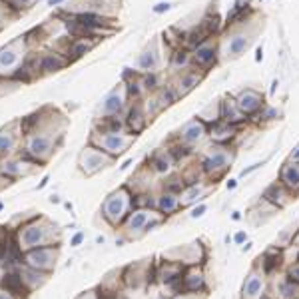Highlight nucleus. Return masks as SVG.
Returning <instances> with one entry per match:
<instances>
[{
	"instance_id": "nucleus-1",
	"label": "nucleus",
	"mask_w": 299,
	"mask_h": 299,
	"mask_svg": "<svg viewBox=\"0 0 299 299\" xmlns=\"http://www.w3.org/2000/svg\"><path fill=\"white\" fill-rule=\"evenodd\" d=\"M132 209H134V196L128 192V187H122L106 198L102 206V215L106 218L108 224L118 226L130 215Z\"/></svg>"
},
{
	"instance_id": "nucleus-2",
	"label": "nucleus",
	"mask_w": 299,
	"mask_h": 299,
	"mask_svg": "<svg viewBox=\"0 0 299 299\" xmlns=\"http://www.w3.org/2000/svg\"><path fill=\"white\" fill-rule=\"evenodd\" d=\"M231 161H233V154L228 146H218L213 152H209L207 156L202 158L200 161V168L204 172V178L211 180L213 184L218 180H222L226 176V172L231 168Z\"/></svg>"
},
{
	"instance_id": "nucleus-3",
	"label": "nucleus",
	"mask_w": 299,
	"mask_h": 299,
	"mask_svg": "<svg viewBox=\"0 0 299 299\" xmlns=\"http://www.w3.org/2000/svg\"><path fill=\"white\" fill-rule=\"evenodd\" d=\"M184 265L180 261H174V259H166V261H160L156 265V279L160 281L161 285H166L168 289H172L170 295H178L182 293L180 291V281H182V276H184Z\"/></svg>"
},
{
	"instance_id": "nucleus-4",
	"label": "nucleus",
	"mask_w": 299,
	"mask_h": 299,
	"mask_svg": "<svg viewBox=\"0 0 299 299\" xmlns=\"http://www.w3.org/2000/svg\"><path fill=\"white\" fill-rule=\"evenodd\" d=\"M48 241V228H44L38 222H32L30 226L22 228L20 237H18V248L22 252H30L34 248H42Z\"/></svg>"
},
{
	"instance_id": "nucleus-5",
	"label": "nucleus",
	"mask_w": 299,
	"mask_h": 299,
	"mask_svg": "<svg viewBox=\"0 0 299 299\" xmlns=\"http://www.w3.org/2000/svg\"><path fill=\"white\" fill-rule=\"evenodd\" d=\"M58 257V250L50 248V246H42V248H34L30 252H26V265L34 267L38 271H48L54 267Z\"/></svg>"
},
{
	"instance_id": "nucleus-6",
	"label": "nucleus",
	"mask_w": 299,
	"mask_h": 299,
	"mask_svg": "<svg viewBox=\"0 0 299 299\" xmlns=\"http://www.w3.org/2000/svg\"><path fill=\"white\" fill-rule=\"evenodd\" d=\"M180 291L182 293H206L207 283H206V274L202 269V265H192L185 267L182 281H180Z\"/></svg>"
},
{
	"instance_id": "nucleus-7",
	"label": "nucleus",
	"mask_w": 299,
	"mask_h": 299,
	"mask_svg": "<svg viewBox=\"0 0 299 299\" xmlns=\"http://www.w3.org/2000/svg\"><path fill=\"white\" fill-rule=\"evenodd\" d=\"M255 267L263 274L265 277H274L279 271V267L283 265V250L277 248V246H271L267 248L265 252L261 253L257 259H255Z\"/></svg>"
},
{
	"instance_id": "nucleus-8",
	"label": "nucleus",
	"mask_w": 299,
	"mask_h": 299,
	"mask_svg": "<svg viewBox=\"0 0 299 299\" xmlns=\"http://www.w3.org/2000/svg\"><path fill=\"white\" fill-rule=\"evenodd\" d=\"M267 291V277L263 276L255 265L248 274L243 287H241V299H259Z\"/></svg>"
},
{
	"instance_id": "nucleus-9",
	"label": "nucleus",
	"mask_w": 299,
	"mask_h": 299,
	"mask_svg": "<svg viewBox=\"0 0 299 299\" xmlns=\"http://www.w3.org/2000/svg\"><path fill=\"white\" fill-rule=\"evenodd\" d=\"M170 253H178V257H174V261H180L184 267H192V265H202L206 261V250L200 241H194V243H187L182 248H176L174 252Z\"/></svg>"
},
{
	"instance_id": "nucleus-10",
	"label": "nucleus",
	"mask_w": 299,
	"mask_h": 299,
	"mask_svg": "<svg viewBox=\"0 0 299 299\" xmlns=\"http://www.w3.org/2000/svg\"><path fill=\"white\" fill-rule=\"evenodd\" d=\"M108 161H112V156L102 152V150H96V148H86L80 156V168L84 174L92 176L96 172H100Z\"/></svg>"
},
{
	"instance_id": "nucleus-11",
	"label": "nucleus",
	"mask_w": 299,
	"mask_h": 299,
	"mask_svg": "<svg viewBox=\"0 0 299 299\" xmlns=\"http://www.w3.org/2000/svg\"><path fill=\"white\" fill-rule=\"evenodd\" d=\"M291 200H293V194L289 189H285L279 182H274L271 185H267L263 189V194H261V202L267 204V206L276 207V209L285 207Z\"/></svg>"
},
{
	"instance_id": "nucleus-12",
	"label": "nucleus",
	"mask_w": 299,
	"mask_h": 299,
	"mask_svg": "<svg viewBox=\"0 0 299 299\" xmlns=\"http://www.w3.org/2000/svg\"><path fill=\"white\" fill-rule=\"evenodd\" d=\"M156 211L158 209H150V207H134L130 211V215L126 218V230L130 233H136V235L146 233V226L156 215Z\"/></svg>"
},
{
	"instance_id": "nucleus-13",
	"label": "nucleus",
	"mask_w": 299,
	"mask_h": 299,
	"mask_svg": "<svg viewBox=\"0 0 299 299\" xmlns=\"http://www.w3.org/2000/svg\"><path fill=\"white\" fill-rule=\"evenodd\" d=\"M96 140H98L102 152L110 154L112 158L118 156V154H124L132 144V138H128L124 134H100Z\"/></svg>"
},
{
	"instance_id": "nucleus-14",
	"label": "nucleus",
	"mask_w": 299,
	"mask_h": 299,
	"mask_svg": "<svg viewBox=\"0 0 299 299\" xmlns=\"http://www.w3.org/2000/svg\"><path fill=\"white\" fill-rule=\"evenodd\" d=\"M235 104L248 118H252V116H255L263 108V96L259 92H255V90H252V88H248V90L239 92V96L235 98Z\"/></svg>"
},
{
	"instance_id": "nucleus-15",
	"label": "nucleus",
	"mask_w": 299,
	"mask_h": 299,
	"mask_svg": "<svg viewBox=\"0 0 299 299\" xmlns=\"http://www.w3.org/2000/svg\"><path fill=\"white\" fill-rule=\"evenodd\" d=\"M220 118H222V122L231 124V126H237V128H239L241 124H248V122H250V118L237 108L235 98H226V100L220 104Z\"/></svg>"
},
{
	"instance_id": "nucleus-16",
	"label": "nucleus",
	"mask_w": 299,
	"mask_h": 299,
	"mask_svg": "<svg viewBox=\"0 0 299 299\" xmlns=\"http://www.w3.org/2000/svg\"><path fill=\"white\" fill-rule=\"evenodd\" d=\"M237 132H239L237 126L226 124V122H222V120L207 128V134H209V138H211V142H213L215 146H230V142L237 136Z\"/></svg>"
},
{
	"instance_id": "nucleus-17",
	"label": "nucleus",
	"mask_w": 299,
	"mask_h": 299,
	"mask_svg": "<svg viewBox=\"0 0 299 299\" xmlns=\"http://www.w3.org/2000/svg\"><path fill=\"white\" fill-rule=\"evenodd\" d=\"M269 293L274 295V299H299V283L289 279L285 274L274 281Z\"/></svg>"
},
{
	"instance_id": "nucleus-18",
	"label": "nucleus",
	"mask_w": 299,
	"mask_h": 299,
	"mask_svg": "<svg viewBox=\"0 0 299 299\" xmlns=\"http://www.w3.org/2000/svg\"><path fill=\"white\" fill-rule=\"evenodd\" d=\"M279 184L285 189H289L291 194H299V164L295 161H285L279 170Z\"/></svg>"
},
{
	"instance_id": "nucleus-19",
	"label": "nucleus",
	"mask_w": 299,
	"mask_h": 299,
	"mask_svg": "<svg viewBox=\"0 0 299 299\" xmlns=\"http://www.w3.org/2000/svg\"><path fill=\"white\" fill-rule=\"evenodd\" d=\"M207 134V126L200 120V118H196V120H192V122H187L184 128H182V132H180V142H184L187 146H194V144H198L200 140H204V136Z\"/></svg>"
},
{
	"instance_id": "nucleus-20",
	"label": "nucleus",
	"mask_w": 299,
	"mask_h": 299,
	"mask_svg": "<svg viewBox=\"0 0 299 299\" xmlns=\"http://www.w3.org/2000/svg\"><path fill=\"white\" fill-rule=\"evenodd\" d=\"M215 60H218V50H215V44H202L200 48H196L194 52H192V62L198 66V68H211L213 64H215Z\"/></svg>"
},
{
	"instance_id": "nucleus-21",
	"label": "nucleus",
	"mask_w": 299,
	"mask_h": 299,
	"mask_svg": "<svg viewBox=\"0 0 299 299\" xmlns=\"http://www.w3.org/2000/svg\"><path fill=\"white\" fill-rule=\"evenodd\" d=\"M156 209L160 211L164 218L174 215L182 209V202H180V194H172V192H164L156 198Z\"/></svg>"
},
{
	"instance_id": "nucleus-22",
	"label": "nucleus",
	"mask_w": 299,
	"mask_h": 299,
	"mask_svg": "<svg viewBox=\"0 0 299 299\" xmlns=\"http://www.w3.org/2000/svg\"><path fill=\"white\" fill-rule=\"evenodd\" d=\"M207 194H209V187H206V185H204V182H200V184H194V185H185L184 192L180 194V202H182V207L196 206L198 202H202V200L206 198Z\"/></svg>"
},
{
	"instance_id": "nucleus-23",
	"label": "nucleus",
	"mask_w": 299,
	"mask_h": 299,
	"mask_svg": "<svg viewBox=\"0 0 299 299\" xmlns=\"http://www.w3.org/2000/svg\"><path fill=\"white\" fill-rule=\"evenodd\" d=\"M2 287H4L8 293H12L16 299H26L28 297V291H30V289L24 285L20 274H12V271L2 277Z\"/></svg>"
},
{
	"instance_id": "nucleus-24",
	"label": "nucleus",
	"mask_w": 299,
	"mask_h": 299,
	"mask_svg": "<svg viewBox=\"0 0 299 299\" xmlns=\"http://www.w3.org/2000/svg\"><path fill=\"white\" fill-rule=\"evenodd\" d=\"M172 166H174V160L168 154V150L154 152L150 156V160H148V170H152L154 174H170L172 172Z\"/></svg>"
},
{
	"instance_id": "nucleus-25",
	"label": "nucleus",
	"mask_w": 299,
	"mask_h": 299,
	"mask_svg": "<svg viewBox=\"0 0 299 299\" xmlns=\"http://www.w3.org/2000/svg\"><path fill=\"white\" fill-rule=\"evenodd\" d=\"M146 126H148V118L144 114L142 106H140V104H134V106L130 108V112H128V118H126V128H128L134 136H138Z\"/></svg>"
},
{
	"instance_id": "nucleus-26",
	"label": "nucleus",
	"mask_w": 299,
	"mask_h": 299,
	"mask_svg": "<svg viewBox=\"0 0 299 299\" xmlns=\"http://www.w3.org/2000/svg\"><path fill=\"white\" fill-rule=\"evenodd\" d=\"M202 82V74H198V72H192V70H187L184 72L180 78H178V82H176V92L178 96H185L187 92H192L198 84Z\"/></svg>"
},
{
	"instance_id": "nucleus-27",
	"label": "nucleus",
	"mask_w": 299,
	"mask_h": 299,
	"mask_svg": "<svg viewBox=\"0 0 299 299\" xmlns=\"http://www.w3.org/2000/svg\"><path fill=\"white\" fill-rule=\"evenodd\" d=\"M74 20L78 24H82V26H86L90 30V34H94L96 30H100L102 26L108 24V18H104V16H100L96 12H80V14L74 16Z\"/></svg>"
},
{
	"instance_id": "nucleus-28",
	"label": "nucleus",
	"mask_w": 299,
	"mask_h": 299,
	"mask_svg": "<svg viewBox=\"0 0 299 299\" xmlns=\"http://www.w3.org/2000/svg\"><path fill=\"white\" fill-rule=\"evenodd\" d=\"M68 64V60L66 58H62L60 54H44L42 58H40V62H38V66L40 70L44 72V74H50V72H58V70H62L64 66Z\"/></svg>"
},
{
	"instance_id": "nucleus-29",
	"label": "nucleus",
	"mask_w": 299,
	"mask_h": 299,
	"mask_svg": "<svg viewBox=\"0 0 299 299\" xmlns=\"http://www.w3.org/2000/svg\"><path fill=\"white\" fill-rule=\"evenodd\" d=\"M168 154L172 156V160H174V164H180V161L187 160L189 156H194V148L192 146H187V144H184V142H174V144H170L168 148Z\"/></svg>"
},
{
	"instance_id": "nucleus-30",
	"label": "nucleus",
	"mask_w": 299,
	"mask_h": 299,
	"mask_svg": "<svg viewBox=\"0 0 299 299\" xmlns=\"http://www.w3.org/2000/svg\"><path fill=\"white\" fill-rule=\"evenodd\" d=\"M122 108H124V98L118 94V90H114L104 102V116H118Z\"/></svg>"
},
{
	"instance_id": "nucleus-31",
	"label": "nucleus",
	"mask_w": 299,
	"mask_h": 299,
	"mask_svg": "<svg viewBox=\"0 0 299 299\" xmlns=\"http://www.w3.org/2000/svg\"><path fill=\"white\" fill-rule=\"evenodd\" d=\"M189 64H192V52L184 46L176 48V52L172 54V66H174V68L185 70Z\"/></svg>"
},
{
	"instance_id": "nucleus-32",
	"label": "nucleus",
	"mask_w": 299,
	"mask_h": 299,
	"mask_svg": "<svg viewBox=\"0 0 299 299\" xmlns=\"http://www.w3.org/2000/svg\"><path fill=\"white\" fill-rule=\"evenodd\" d=\"M200 28L206 32L207 36H213V34H218V32H220V28H222V20H220V16H218L215 12H209V14H206V18L200 22Z\"/></svg>"
},
{
	"instance_id": "nucleus-33",
	"label": "nucleus",
	"mask_w": 299,
	"mask_h": 299,
	"mask_svg": "<svg viewBox=\"0 0 299 299\" xmlns=\"http://www.w3.org/2000/svg\"><path fill=\"white\" fill-rule=\"evenodd\" d=\"M124 126L126 124L122 120H118L116 116H104L100 130H102V134H120V130H124Z\"/></svg>"
},
{
	"instance_id": "nucleus-34",
	"label": "nucleus",
	"mask_w": 299,
	"mask_h": 299,
	"mask_svg": "<svg viewBox=\"0 0 299 299\" xmlns=\"http://www.w3.org/2000/svg\"><path fill=\"white\" fill-rule=\"evenodd\" d=\"M248 44H250L248 36H243V34H237V36H233V38L230 40V44H228V56L235 58V56L243 54V52H246V48H248Z\"/></svg>"
},
{
	"instance_id": "nucleus-35",
	"label": "nucleus",
	"mask_w": 299,
	"mask_h": 299,
	"mask_svg": "<svg viewBox=\"0 0 299 299\" xmlns=\"http://www.w3.org/2000/svg\"><path fill=\"white\" fill-rule=\"evenodd\" d=\"M184 187H185V184H184V180H182L180 174L168 176V178L164 180V184H161V189H164V192H172V194H182Z\"/></svg>"
},
{
	"instance_id": "nucleus-36",
	"label": "nucleus",
	"mask_w": 299,
	"mask_h": 299,
	"mask_svg": "<svg viewBox=\"0 0 299 299\" xmlns=\"http://www.w3.org/2000/svg\"><path fill=\"white\" fill-rule=\"evenodd\" d=\"M92 50V44H88L86 40H78V42H72L68 46V58L70 60H78V58H82L86 52H90Z\"/></svg>"
},
{
	"instance_id": "nucleus-37",
	"label": "nucleus",
	"mask_w": 299,
	"mask_h": 299,
	"mask_svg": "<svg viewBox=\"0 0 299 299\" xmlns=\"http://www.w3.org/2000/svg\"><path fill=\"white\" fill-rule=\"evenodd\" d=\"M158 60H156V52L154 50H146L142 56H140V68L146 70V72H152L156 68Z\"/></svg>"
},
{
	"instance_id": "nucleus-38",
	"label": "nucleus",
	"mask_w": 299,
	"mask_h": 299,
	"mask_svg": "<svg viewBox=\"0 0 299 299\" xmlns=\"http://www.w3.org/2000/svg\"><path fill=\"white\" fill-rule=\"evenodd\" d=\"M16 60H18V54L12 48H4L0 52V68H10Z\"/></svg>"
},
{
	"instance_id": "nucleus-39",
	"label": "nucleus",
	"mask_w": 299,
	"mask_h": 299,
	"mask_svg": "<svg viewBox=\"0 0 299 299\" xmlns=\"http://www.w3.org/2000/svg\"><path fill=\"white\" fill-rule=\"evenodd\" d=\"M14 148V136L8 132H0V156L8 154Z\"/></svg>"
},
{
	"instance_id": "nucleus-40",
	"label": "nucleus",
	"mask_w": 299,
	"mask_h": 299,
	"mask_svg": "<svg viewBox=\"0 0 299 299\" xmlns=\"http://www.w3.org/2000/svg\"><path fill=\"white\" fill-rule=\"evenodd\" d=\"M142 86L146 88V90H158V76L154 74V72H146L144 76H142Z\"/></svg>"
},
{
	"instance_id": "nucleus-41",
	"label": "nucleus",
	"mask_w": 299,
	"mask_h": 299,
	"mask_svg": "<svg viewBox=\"0 0 299 299\" xmlns=\"http://www.w3.org/2000/svg\"><path fill=\"white\" fill-rule=\"evenodd\" d=\"M206 211H207V206L204 204V202H200V204H196V206L192 207V211H189V218L198 220V218H202Z\"/></svg>"
},
{
	"instance_id": "nucleus-42",
	"label": "nucleus",
	"mask_w": 299,
	"mask_h": 299,
	"mask_svg": "<svg viewBox=\"0 0 299 299\" xmlns=\"http://www.w3.org/2000/svg\"><path fill=\"white\" fill-rule=\"evenodd\" d=\"M287 277L293 279L295 283H299V261H293V263L287 267Z\"/></svg>"
},
{
	"instance_id": "nucleus-43",
	"label": "nucleus",
	"mask_w": 299,
	"mask_h": 299,
	"mask_svg": "<svg viewBox=\"0 0 299 299\" xmlns=\"http://www.w3.org/2000/svg\"><path fill=\"white\" fill-rule=\"evenodd\" d=\"M140 86H142V82H138V80H132V82L128 84V94H130L132 98H138L140 96Z\"/></svg>"
},
{
	"instance_id": "nucleus-44",
	"label": "nucleus",
	"mask_w": 299,
	"mask_h": 299,
	"mask_svg": "<svg viewBox=\"0 0 299 299\" xmlns=\"http://www.w3.org/2000/svg\"><path fill=\"white\" fill-rule=\"evenodd\" d=\"M172 299H206V293H178Z\"/></svg>"
},
{
	"instance_id": "nucleus-45",
	"label": "nucleus",
	"mask_w": 299,
	"mask_h": 299,
	"mask_svg": "<svg viewBox=\"0 0 299 299\" xmlns=\"http://www.w3.org/2000/svg\"><path fill=\"white\" fill-rule=\"evenodd\" d=\"M265 161H257V164H252L250 168H246V170H241V174H239V178H246V176H250L252 172H255V170H259L261 166H263Z\"/></svg>"
},
{
	"instance_id": "nucleus-46",
	"label": "nucleus",
	"mask_w": 299,
	"mask_h": 299,
	"mask_svg": "<svg viewBox=\"0 0 299 299\" xmlns=\"http://www.w3.org/2000/svg\"><path fill=\"white\" fill-rule=\"evenodd\" d=\"M170 8H172V4H170V2H160V4H156V6H154V12H156V14H164V12H168Z\"/></svg>"
},
{
	"instance_id": "nucleus-47",
	"label": "nucleus",
	"mask_w": 299,
	"mask_h": 299,
	"mask_svg": "<svg viewBox=\"0 0 299 299\" xmlns=\"http://www.w3.org/2000/svg\"><path fill=\"white\" fill-rule=\"evenodd\" d=\"M233 241H235L237 246H243V243L248 241V233H246V231H237V233L233 235Z\"/></svg>"
},
{
	"instance_id": "nucleus-48",
	"label": "nucleus",
	"mask_w": 299,
	"mask_h": 299,
	"mask_svg": "<svg viewBox=\"0 0 299 299\" xmlns=\"http://www.w3.org/2000/svg\"><path fill=\"white\" fill-rule=\"evenodd\" d=\"M82 241H84V231H78V233H76V235L72 237V241H70V243H72L74 248H78V246H80Z\"/></svg>"
},
{
	"instance_id": "nucleus-49",
	"label": "nucleus",
	"mask_w": 299,
	"mask_h": 299,
	"mask_svg": "<svg viewBox=\"0 0 299 299\" xmlns=\"http://www.w3.org/2000/svg\"><path fill=\"white\" fill-rule=\"evenodd\" d=\"M289 161H295V164H299V146L289 154Z\"/></svg>"
},
{
	"instance_id": "nucleus-50",
	"label": "nucleus",
	"mask_w": 299,
	"mask_h": 299,
	"mask_svg": "<svg viewBox=\"0 0 299 299\" xmlns=\"http://www.w3.org/2000/svg\"><path fill=\"white\" fill-rule=\"evenodd\" d=\"M0 299H16V297H14L12 293H8V291L4 289V291H0Z\"/></svg>"
},
{
	"instance_id": "nucleus-51",
	"label": "nucleus",
	"mask_w": 299,
	"mask_h": 299,
	"mask_svg": "<svg viewBox=\"0 0 299 299\" xmlns=\"http://www.w3.org/2000/svg\"><path fill=\"white\" fill-rule=\"evenodd\" d=\"M255 60H257V62L263 60V50H261V48H257V52H255Z\"/></svg>"
},
{
	"instance_id": "nucleus-52",
	"label": "nucleus",
	"mask_w": 299,
	"mask_h": 299,
	"mask_svg": "<svg viewBox=\"0 0 299 299\" xmlns=\"http://www.w3.org/2000/svg\"><path fill=\"white\" fill-rule=\"evenodd\" d=\"M231 220H233V222H239V220H241V211H233V213H231Z\"/></svg>"
},
{
	"instance_id": "nucleus-53",
	"label": "nucleus",
	"mask_w": 299,
	"mask_h": 299,
	"mask_svg": "<svg viewBox=\"0 0 299 299\" xmlns=\"http://www.w3.org/2000/svg\"><path fill=\"white\" fill-rule=\"evenodd\" d=\"M252 241H246V243H243V246H241V252H250V250H252Z\"/></svg>"
},
{
	"instance_id": "nucleus-54",
	"label": "nucleus",
	"mask_w": 299,
	"mask_h": 299,
	"mask_svg": "<svg viewBox=\"0 0 299 299\" xmlns=\"http://www.w3.org/2000/svg\"><path fill=\"white\" fill-rule=\"evenodd\" d=\"M226 185H228V189H235V187H237V180H230Z\"/></svg>"
},
{
	"instance_id": "nucleus-55",
	"label": "nucleus",
	"mask_w": 299,
	"mask_h": 299,
	"mask_svg": "<svg viewBox=\"0 0 299 299\" xmlns=\"http://www.w3.org/2000/svg\"><path fill=\"white\" fill-rule=\"evenodd\" d=\"M30 2H32V0H14L16 6H26V4H30Z\"/></svg>"
},
{
	"instance_id": "nucleus-56",
	"label": "nucleus",
	"mask_w": 299,
	"mask_h": 299,
	"mask_svg": "<svg viewBox=\"0 0 299 299\" xmlns=\"http://www.w3.org/2000/svg\"><path fill=\"white\" fill-rule=\"evenodd\" d=\"M259 299H274V295H271V293H269V289H267V291H265V293H263Z\"/></svg>"
},
{
	"instance_id": "nucleus-57",
	"label": "nucleus",
	"mask_w": 299,
	"mask_h": 299,
	"mask_svg": "<svg viewBox=\"0 0 299 299\" xmlns=\"http://www.w3.org/2000/svg\"><path fill=\"white\" fill-rule=\"evenodd\" d=\"M46 184H48V176H46V178H42V182L38 184V189H42V187H44Z\"/></svg>"
},
{
	"instance_id": "nucleus-58",
	"label": "nucleus",
	"mask_w": 299,
	"mask_h": 299,
	"mask_svg": "<svg viewBox=\"0 0 299 299\" xmlns=\"http://www.w3.org/2000/svg\"><path fill=\"white\" fill-rule=\"evenodd\" d=\"M62 0H48V6H56V4H60Z\"/></svg>"
},
{
	"instance_id": "nucleus-59",
	"label": "nucleus",
	"mask_w": 299,
	"mask_h": 299,
	"mask_svg": "<svg viewBox=\"0 0 299 299\" xmlns=\"http://www.w3.org/2000/svg\"><path fill=\"white\" fill-rule=\"evenodd\" d=\"M130 164H132V160H126V161H124V166H120V168H122V170H126Z\"/></svg>"
},
{
	"instance_id": "nucleus-60",
	"label": "nucleus",
	"mask_w": 299,
	"mask_h": 299,
	"mask_svg": "<svg viewBox=\"0 0 299 299\" xmlns=\"http://www.w3.org/2000/svg\"><path fill=\"white\" fill-rule=\"evenodd\" d=\"M80 299H96V295H92V293H90V295H82Z\"/></svg>"
},
{
	"instance_id": "nucleus-61",
	"label": "nucleus",
	"mask_w": 299,
	"mask_h": 299,
	"mask_svg": "<svg viewBox=\"0 0 299 299\" xmlns=\"http://www.w3.org/2000/svg\"><path fill=\"white\" fill-rule=\"evenodd\" d=\"M276 90H277V80H276V82H274V84H271V94L276 92Z\"/></svg>"
},
{
	"instance_id": "nucleus-62",
	"label": "nucleus",
	"mask_w": 299,
	"mask_h": 299,
	"mask_svg": "<svg viewBox=\"0 0 299 299\" xmlns=\"http://www.w3.org/2000/svg\"><path fill=\"white\" fill-rule=\"evenodd\" d=\"M295 241L299 243V230H297V235H295Z\"/></svg>"
},
{
	"instance_id": "nucleus-63",
	"label": "nucleus",
	"mask_w": 299,
	"mask_h": 299,
	"mask_svg": "<svg viewBox=\"0 0 299 299\" xmlns=\"http://www.w3.org/2000/svg\"><path fill=\"white\" fill-rule=\"evenodd\" d=\"M0 209H2V204H0Z\"/></svg>"
}]
</instances>
